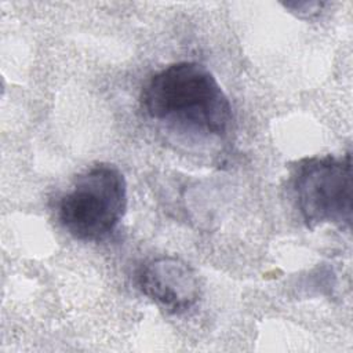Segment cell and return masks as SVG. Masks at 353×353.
<instances>
[{
  "label": "cell",
  "mask_w": 353,
  "mask_h": 353,
  "mask_svg": "<svg viewBox=\"0 0 353 353\" xmlns=\"http://www.w3.org/2000/svg\"><path fill=\"white\" fill-rule=\"evenodd\" d=\"M153 120L189 131L223 137L232 125V105L216 77L193 61L171 63L154 73L141 92Z\"/></svg>",
  "instance_id": "cell-1"
},
{
  "label": "cell",
  "mask_w": 353,
  "mask_h": 353,
  "mask_svg": "<svg viewBox=\"0 0 353 353\" xmlns=\"http://www.w3.org/2000/svg\"><path fill=\"white\" fill-rule=\"evenodd\" d=\"M127 201L123 172L113 164L98 163L79 174L61 196L58 219L76 240L101 241L119 226Z\"/></svg>",
  "instance_id": "cell-2"
},
{
  "label": "cell",
  "mask_w": 353,
  "mask_h": 353,
  "mask_svg": "<svg viewBox=\"0 0 353 353\" xmlns=\"http://www.w3.org/2000/svg\"><path fill=\"white\" fill-rule=\"evenodd\" d=\"M353 165L343 156H313L299 160L290 178V192L301 219L309 229L335 225L350 229Z\"/></svg>",
  "instance_id": "cell-3"
},
{
  "label": "cell",
  "mask_w": 353,
  "mask_h": 353,
  "mask_svg": "<svg viewBox=\"0 0 353 353\" xmlns=\"http://www.w3.org/2000/svg\"><path fill=\"white\" fill-rule=\"evenodd\" d=\"M135 281L145 296L171 314L188 312L201 295L196 270L176 256L163 255L143 262Z\"/></svg>",
  "instance_id": "cell-4"
},
{
  "label": "cell",
  "mask_w": 353,
  "mask_h": 353,
  "mask_svg": "<svg viewBox=\"0 0 353 353\" xmlns=\"http://www.w3.org/2000/svg\"><path fill=\"white\" fill-rule=\"evenodd\" d=\"M324 4L323 3H319V1H310V3H287L285 4V7L287 8H290V10H292V12H295L296 15H299V17H303V15H306V17H310L312 14H317L320 10H321V7H323Z\"/></svg>",
  "instance_id": "cell-5"
}]
</instances>
